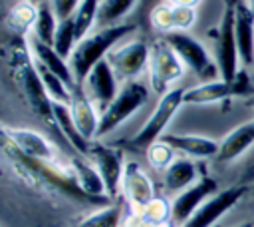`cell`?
I'll use <instances>...</instances> for the list:
<instances>
[{"instance_id": "cell-1", "label": "cell", "mask_w": 254, "mask_h": 227, "mask_svg": "<svg viewBox=\"0 0 254 227\" xmlns=\"http://www.w3.org/2000/svg\"><path fill=\"white\" fill-rule=\"evenodd\" d=\"M10 70H12V78L14 84L18 86L24 102L28 104V108L42 117L44 121H52L54 123V114H52V98L48 96L38 70L34 66L30 48L26 44V38L20 40L18 46L10 48Z\"/></svg>"}, {"instance_id": "cell-2", "label": "cell", "mask_w": 254, "mask_h": 227, "mask_svg": "<svg viewBox=\"0 0 254 227\" xmlns=\"http://www.w3.org/2000/svg\"><path fill=\"white\" fill-rule=\"evenodd\" d=\"M133 24H117V26H107V28H97L91 30L87 36H83L77 44L75 50L69 58V68L77 84L85 80L89 70L107 58V54L121 42L129 32H133Z\"/></svg>"}, {"instance_id": "cell-3", "label": "cell", "mask_w": 254, "mask_h": 227, "mask_svg": "<svg viewBox=\"0 0 254 227\" xmlns=\"http://www.w3.org/2000/svg\"><path fill=\"white\" fill-rule=\"evenodd\" d=\"M147 100H149V88L141 80H131V82L121 84L115 100L99 115L97 137H103L115 131L125 119H129L139 108H143Z\"/></svg>"}, {"instance_id": "cell-4", "label": "cell", "mask_w": 254, "mask_h": 227, "mask_svg": "<svg viewBox=\"0 0 254 227\" xmlns=\"http://www.w3.org/2000/svg\"><path fill=\"white\" fill-rule=\"evenodd\" d=\"M185 64L179 58V54L169 46V42L161 36L155 42H151V52H149V64H147V78L149 86L157 94H167L173 90L175 82L183 78L185 74Z\"/></svg>"}, {"instance_id": "cell-5", "label": "cell", "mask_w": 254, "mask_h": 227, "mask_svg": "<svg viewBox=\"0 0 254 227\" xmlns=\"http://www.w3.org/2000/svg\"><path fill=\"white\" fill-rule=\"evenodd\" d=\"M212 36H214V62L218 66L220 78L230 82L240 70L238 66L240 56H238V44H236V32H234V0L224 2L222 16Z\"/></svg>"}, {"instance_id": "cell-6", "label": "cell", "mask_w": 254, "mask_h": 227, "mask_svg": "<svg viewBox=\"0 0 254 227\" xmlns=\"http://www.w3.org/2000/svg\"><path fill=\"white\" fill-rule=\"evenodd\" d=\"M163 38L179 54L185 68L190 70L194 76L202 78L204 82L220 78V72H218L214 58L208 54V50L202 46V42H198L194 36H190L189 32H169Z\"/></svg>"}, {"instance_id": "cell-7", "label": "cell", "mask_w": 254, "mask_h": 227, "mask_svg": "<svg viewBox=\"0 0 254 227\" xmlns=\"http://www.w3.org/2000/svg\"><path fill=\"white\" fill-rule=\"evenodd\" d=\"M183 104H185V90L183 88H173L167 94H163L159 98V102L155 104L153 112L149 114V117L145 119V123L133 135L131 143L135 147L147 149L151 143H155L157 139H161L165 135V127L169 125V121L173 119V115L177 114V110Z\"/></svg>"}, {"instance_id": "cell-8", "label": "cell", "mask_w": 254, "mask_h": 227, "mask_svg": "<svg viewBox=\"0 0 254 227\" xmlns=\"http://www.w3.org/2000/svg\"><path fill=\"white\" fill-rule=\"evenodd\" d=\"M149 52H151V44L145 38H129V40H121L107 54L105 60L111 64L117 80L125 84V82L137 80L139 74L147 70Z\"/></svg>"}, {"instance_id": "cell-9", "label": "cell", "mask_w": 254, "mask_h": 227, "mask_svg": "<svg viewBox=\"0 0 254 227\" xmlns=\"http://www.w3.org/2000/svg\"><path fill=\"white\" fill-rule=\"evenodd\" d=\"M87 157L97 167V171L105 183L107 197L115 199L121 191V179H123V171H125V163H127L123 159V151L119 147H113V145L91 141Z\"/></svg>"}, {"instance_id": "cell-10", "label": "cell", "mask_w": 254, "mask_h": 227, "mask_svg": "<svg viewBox=\"0 0 254 227\" xmlns=\"http://www.w3.org/2000/svg\"><path fill=\"white\" fill-rule=\"evenodd\" d=\"M218 191V183L214 177L204 175L200 179H196L192 185H189L187 189H183L181 193L175 195V199L171 201V223L173 227H181L185 225L194 211L214 193Z\"/></svg>"}, {"instance_id": "cell-11", "label": "cell", "mask_w": 254, "mask_h": 227, "mask_svg": "<svg viewBox=\"0 0 254 227\" xmlns=\"http://www.w3.org/2000/svg\"><path fill=\"white\" fill-rule=\"evenodd\" d=\"M244 195H246L244 185H232V187H226V189H218L181 227H212V225H216V221L222 215H226L234 205H238V201Z\"/></svg>"}, {"instance_id": "cell-12", "label": "cell", "mask_w": 254, "mask_h": 227, "mask_svg": "<svg viewBox=\"0 0 254 227\" xmlns=\"http://www.w3.org/2000/svg\"><path fill=\"white\" fill-rule=\"evenodd\" d=\"M85 94L89 96V100L95 104V108L99 110V114L115 100V96L119 94V80L111 68V64L107 60L97 62L89 74L85 76V80L81 82Z\"/></svg>"}, {"instance_id": "cell-13", "label": "cell", "mask_w": 254, "mask_h": 227, "mask_svg": "<svg viewBox=\"0 0 254 227\" xmlns=\"http://www.w3.org/2000/svg\"><path fill=\"white\" fill-rule=\"evenodd\" d=\"M2 137L10 139L18 151L32 159L40 161H56V149L50 143L48 137H44L40 131L30 127H18V125H2Z\"/></svg>"}, {"instance_id": "cell-14", "label": "cell", "mask_w": 254, "mask_h": 227, "mask_svg": "<svg viewBox=\"0 0 254 227\" xmlns=\"http://www.w3.org/2000/svg\"><path fill=\"white\" fill-rule=\"evenodd\" d=\"M121 191H123L125 201L131 203L139 211L155 197L153 181L137 161L125 163V171H123V179H121Z\"/></svg>"}, {"instance_id": "cell-15", "label": "cell", "mask_w": 254, "mask_h": 227, "mask_svg": "<svg viewBox=\"0 0 254 227\" xmlns=\"http://www.w3.org/2000/svg\"><path fill=\"white\" fill-rule=\"evenodd\" d=\"M69 112H71V117L79 129V133L91 141L93 137H97V129H99V110L95 108V104L89 100V96L85 94L83 86L77 84L73 90H71V98H69Z\"/></svg>"}, {"instance_id": "cell-16", "label": "cell", "mask_w": 254, "mask_h": 227, "mask_svg": "<svg viewBox=\"0 0 254 227\" xmlns=\"http://www.w3.org/2000/svg\"><path fill=\"white\" fill-rule=\"evenodd\" d=\"M234 32L240 64L248 68L254 64V12L246 0H234Z\"/></svg>"}, {"instance_id": "cell-17", "label": "cell", "mask_w": 254, "mask_h": 227, "mask_svg": "<svg viewBox=\"0 0 254 227\" xmlns=\"http://www.w3.org/2000/svg\"><path fill=\"white\" fill-rule=\"evenodd\" d=\"M69 169L73 173L75 183L79 185V189L89 195L91 199H97L101 203H109L107 191H105V183L97 171V167L93 165V161L87 155H75L69 159Z\"/></svg>"}, {"instance_id": "cell-18", "label": "cell", "mask_w": 254, "mask_h": 227, "mask_svg": "<svg viewBox=\"0 0 254 227\" xmlns=\"http://www.w3.org/2000/svg\"><path fill=\"white\" fill-rule=\"evenodd\" d=\"M26 44H28V48H30V54H32L34 62L46 66L50 72H54L58 78H62L69 90H73V88L77 86V82H75V78H73V74H71L69 62H67L65 58H62V56L54 50V46L40 42V40L34 38L32 34L26 36Z\"/></svg>"}, {"instance_id": "cell-19", "label": "cell", "mask_w": 254, "mask_h": 227, "mask_svg": "<svg viewBox=\"0 0 254 227\" xmlns=\"http://www.w3.org/2000/svg\"><path fill=\"white\" fill-rule=\"evenodd\" d=\"M161 139H165L175 151L183 153L185 157H196V159L216 157L220 147V141L198 133H165Z\"/></svg>"}, {"instance_id": "cell-20", "label": "cell", "mask_w": 254, "mask_h": 227, "mask_svg": "<svg viewBox=\"0 0 254 227\" xmlns=\"http://www.w3.org/2000/svg\"><path fill=\"white\" fill-rule=\"evenodd\" d=\"M252 145H254V117L236 125V127H232L220 139L216 159L220 163H230V161L238 159L240 155H244Z\"/></svg>"}, {"instance_id": "cell-21", "label": "cell", "mask_w": 254, "mask_h": 227, "mask_svg": "<svg viewBox=\"0 0 254 227\" xmlns=\"http://www.w3.org/2000/svg\"><path fill=\"white\" fill-rule=\"evenodd\" d=\"M52 114H54V125L60 129V133L64 135V139H65L79 155H87L91 141H87V139L79 133V129H77V125H75V121H73V117H71L69 106H67V104H62V102H52Z\"/></svg>"}, {"instance_id": "cell-22", "label": "cell", "mask_w": 254, "mask_h": 227, "mask_svg": "<svg viewBox=\"0 0 254 227\" xmlns=\"http://www.w3.org/2000/svg\"><path fill=\"white\" fill-rule=\"evenodd\" d=\"M228 98H232L230 84L226 80H222V78L210 80V82H202L198 86H192V88L185 90V104H192V106L220 104V102H226Z\"/></svg>"}, {"instance_id": "cell-23", "label": "cell", "mask_w": 254, "mask_h": 227, "mask_svg": "<svg viewBox=\"0 0 254 227\" xmlns=\"http://www.w3.org/2000/svg\"><path fill=\"white\" fill-rule=\"evenodd\" d=\"M196 177V165L190 161V157H179L163 171V187L169 193H181L183 189L192 185Z\"/></svg>"}, {"instance_id": "cell-24", "label": "cell", "mask_w": 254, "mask_h": 227, "mask_svg": "<svg viewBox=\"0 0 254 227\" xmlns=\"http://www.w3.org/2000/svg\"><path fill=\"white\" fill-rule=\"evenodd\" d=\"M36 18H38V4H32V2H26V0H18V2H14L10 6V10H8L6 18H4V24L18 38H26L34 28Z\"/></svg>"}, {"instance_id": "cell-25", "label": "cell", "mask_w": 254, "mask_h": 227, "mask_svg": "<svg viewBox=\"0 0 254 227\" xmlns=\"http://www.w3.org/2000/svg\"><path fill=\"white\" fill-rule=\"evenodd\" d=\"M121 219H123V201H115L91 211L75 227H119Z\"/></svg>"}, {"instance_id": "cell-26", "label": "cell", "mask_w": 254, "mask_h": 227, "mask_svg": "<svg viewBox=\"0 0 254 227\" xmlns=\"http://www.w3.org/2000/svg\"><path fill=\"white\" fill-rule=\"evenodd\" d=\"M58 24H60V18L58 14L54 12L52 4L50 2H42L38 6V18L34 22V28H32V36L38 38L40 42L44 44H50L54 42V36H56V30H58Z\"/></svg>"}, {"instance_id": "cell-27", "label": "cell", "mask_w": 254, "mask_h": 227, "mask_svg": "<svg viewBox=\"0 0 254 227\" xmlns=\"http://www.w3.org/2000/svg\"><path fill=\"white\" fill-rule=\"evenodd\" d=\"M139 0H101L97 14V28L123 24L121 20L135 8Z\"/></svg>"}, {"instance_id": "cell-28", "label": "cell", "mask_w": 254, "mask_h": 227, "mask_svg": "<svg viewBox=\"0 0 254 227\" xmlns=\"http://www.w3.org/2000/svg\"><path fill=\"white\" fill-rule=\"evenodd\" d=\"M99 4H101V0H81L79 2L77 10L71 16L73 28H75V34H77V40H81L83 36H87L93 30V26H97Z\"/></svg>"}, {"instance_id": "cell-29", "label": "cell", "mask_w": 254, "mask_h": 227, "mask_svg": "<svg viewBox=\"0 0 254 227\" xmlns=\"http://www.w3.org/2000/svg\"><path fill=\"white\" fill-rule=\"evenodd\" d=\"M77 42H79V40H77L75 28H73V20H71V18L60 20L58 30H56V36H54V42H52L54 50H56L62 58H65V60L69 62V58H71V54H73Z\"/></svg>"}, {"instance_id": "cell-30", "label": "cell", "mask_w": 254, "mask_h": 227, "mask_svg": "<svg viewBox=\"0 0 254 227\" xmlns=\"http://www.w3.org/2000/svg\"><path fill=\"white\" fill-rule=\"evenodd\" d=\"M143 225H165L171 223V201L161 195H155L141 211Z\"/></svg>"}, {"instance_id": "cell-31", "label": "cell", "mask_w": 254, "mask_h": 227, "mask_svg": "<svg viewBox=\"0 0 254 227\" xmlns=\"http://www.w3.org/2000/svg\"><path fill=\"white\" fill-rule=\"evenodd\" d=\"M149 22L153 30L161 32L163 36L175 32V8L169 2H157L149 12Z\"/></svg>"}, {"instance_id": "cell-32", "label": "cell", "mask_w": 254, "mask_h": 227, "mask_svg": "<svg viewBox=\"0 0 254 227\" xmlns=\"http://www.w3.org/2000/svg\"><path fill=\"white\" fill-rule=\"evenodd\" d=\"M175 149L165 141V139H157L155 143H151L147 149H145V155H147V161L153 169L157 171H165L173 161H175Z\"/></svg>"}, {"instance_id": "cell-33", "label": "cell", "mask_w": 254, "mask_h": 227, "mask_svg": "<svg viewBox=\"0 0 254 227\" xmlns=\"http://www.w3.org/2000/svg\"><path fill=\"white\" fill-rule=\"evenodd\" d=\"M230 84V94H232V98H252L254 96V84L250 82V78H248V74H246V70L244 68H240L238 72H236V76L228 82Z\"/></svg>"}, {"instance_id": "cell-34", "label": "cell", "mask_w": 254, "mask_h": 227, "mask_svg": "<svg viewBox=\"0 0 254 227\" xmlns=\"http://www.w3.org/2000/svg\"><path fill=\"white\" fill-rule=\"evenodd\" d=\"M175 8V32H187L196 22V8L173 6Z\"/></svg>"}, {"instance_id": "cell-35", "label": "cell", "mask_w": 254, "mask_h": 227, "mask_svg": "<svg viewBox=\"0 0 254 227\" xmlns=\"http://www.w3.org/2000/svg\"><path fill=\"white\" fill-rule=\"evenodd\" d=\"M79 2H81V0H50L52 8H54V12L58 14L60 20H67V18H71L73 12L77 10Z\"/></svg>"}, {"instance_id": "cell-36", "label": "cell", "mask_w": 254, "mask_h": 227, "mask_svg": "<svg viewBox=\"0 0 254 227\" xmlns=\"http://www.w3.org/2000/svg\"><path fill=\"white\" fill-rule=\"evenodd\" d=\"M165 2H169V4H173V6H187V8H196L202 0H165Z\"/></svg>"}, {"instance_id": "cell-37", "label": "cell", "mask_w": 254, "mask_h": 227, "mask_svg": "<svg viewBox=\"0 0 254 227\" xmlns=\"http://www.w3.org/2000/svg\"><path fill=\"white\" fill-rule=\"evenodd\" d=\"M246 106H248V108H250V110H254V96H252V98H248V100H246Z\"/></svg>"}, {"instance_id": "cell-38", "label": "cell", "mask_w": 254, "mask_h": 227, "mask_svg": "<svg viewBox=\"0 0 254 227\" xmlns=\"http://www.w3.org/2000/svg\"><path fill=\"white\" fill-rule=\"evenodd\" d=\"M234 227H254L252 221H246V223H240V225H234Z\"/></svg>"}, {"instance_id": "cell-39", "label": "cell", "mask_w": 254, "mask_h": 227, "mask_svg": "<svg viewBox=\"0 0 254 227\" xmlns=\"http://www.w3.org/2000/svg\"><path fill=\"white\" fill-rule=\"evenodd\" d=\"M246 4H248V8L254 12V0H246Z\"/></svg>"}, {"instance_id": "cell-40", "label": "cell", "mask_w": 254, "mask_h": 227, "mask_svg": "<svg viewBox=\"0 0 254 227\" xmlns=\"http://www.w3.org/2000/svg\"><path fill=\"white\" fill-rule=\"evenodd\" d=\"M26 2H32V4H38V6H40V4L46 2V0H26Z\"/></svg>"}]
</instances>
